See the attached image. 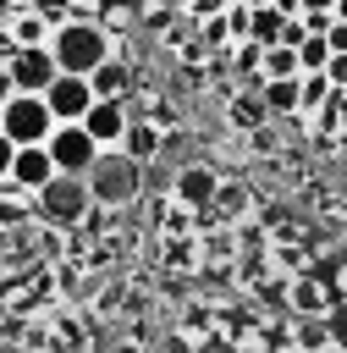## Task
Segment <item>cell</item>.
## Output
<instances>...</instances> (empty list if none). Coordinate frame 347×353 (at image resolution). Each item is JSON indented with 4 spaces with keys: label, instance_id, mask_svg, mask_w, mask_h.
<instances>
[{
    "label": "cell",
    "instance_id": "cell-1",
    "mask_svg": "<svg viewBox=\"0 0 347 353\" xmlns=\"http://www.w3.org/2000/svg\"><path fill=\"white\" fill-rule=\"evenodd\" d=\"M50 55H55L61 72H83V77H88L99 61L116 55V39L99 28V17H66V22H55V33H50Z\"/></svg>",
    "mask_w": 347,
    "mask_h": 353
},
{
    "label": "cell",
    "instance_id": "cell-2",
    "mask_svg": "<svg viewBox=\"0 0 347 353\" xmlns=\"http://www.w3.org/2000/svg\"><path fill=\"white\" fill-rule=\"evenodd\" d=\"M83 176H88L94 204L121 210V204H132V199H138V176H143V165H138L127 149H99V154H94V165H88Z\"/></svg>",
    "mask_w": 347,
    "mask_h": 353
},
{
    "label": "cell",
    "instance_id": "cell-3",
    "mask_svg": "<svg viewBox=\"0 0 347 353\" xmlns=\"http://www.w3.org/2000/svg\"><path fill=\"white\" fill-rule=\"evenodd\" d=\"M33 210H39V221H50V226H77V221H88V210H94L88 176H66V171H55V176L33 193Z\"/></svg>",
    "mask_w": 347,
    "mask_h": 353
},
{
    "label": "cell",
    "instance_id": "cell-4",
    "mask_svg": "<svg viewBox=\"0 0 347 353\" xmlns=\"http://www.w3.org/2000/svg\"><path fill=\"white\" fill-rule=\"evenodd\" d=\"M0 132H6L11 143H44V138L55 132V116H50L44 94H11V99L0 105Z\"/></svg>",
    "mask_w": 347,
    "mask_h": 353
},
{
    "label": "cell",
    "instance_id": "cell-5",
    "mask_svg": "<svg viewBox=\"0 0 347 353\" xmlns=\"http://www.w3.org/2000/svg\"><path fill=\"white\" fill-rule=\"evenodd\" d=\"M44 149H50L55 171H66V176H83V171L94 165V154H99V143L88 138L83 121H55V132L44 138Z\"/></svg>",
    "mask_w": 347,
    "mask_h": 353
},
{
    "label": "cell",
    "instance_id": "cell-6",
    "mask_svg": "<svg viewBox=\"0 0 347 353\" xmlns=\"http://www.w3.org/2000/svg\"><path fill=\"white\" fill-rule=\"evenodd\" d=\"M44 105L55 121H83V110L94 105V83L83 72H55L50 88H44Z\"/></svg>",
    "mask_w": 347,
    "mask_h": 353
},
{
    "label": "cell",
    "instance_id": "cell-7",
    "mask_svg": "<svg viewBox=\"0 0 347 353\" xmlns=\"http://www.w3.org/2000/svg\"><path fill=\"white\" fill-rule=\"evenodd\" d=\"M55 72H61V66H55L50 44H33V50H17V55H11V83H17V94H44Z\"/></svg>",
    "mask_w": 347,
    "mask_h": 353
},
{
    "label": "cell",
    "instance_id": "cell-8",
    "mask_svg": "<svg viewBox=\"0 0 347 353\" xmlns=\"http://www.w3.org/2000/svg\"><path fill=\"white\" fill-rule=\"evenodd\" d=\"M127 99H94L88 110H83V127H88V138L99 143V149H116L121 138H127Z\"/></svg>",
    "mask_w": 347,
    "mask_h": 353
},
{
    "label": "cell",
    "instance_id": "cell-9",
    "mask_svg": "<svg viewBox=\"0 0 347 353\" xmlns=\"http://www.w3.org/2000/svg\"><path fill=\"white\" fill-rule=\"evenodd\" d=\"M17 188H28V193H39L50 176H55V160H50V149L44 143H17V154H11V171H6Z\"/></svg>",
    "mask_w": 347,
    "mask_h": 353
},
{
    "label": "cell",
    "instance_id": "cell-10",
    "mask_svg": "<svg viewBox=\"0 0 347 353\" xmlns=\"http://www.w3.org/2000/svg\"><path fill=\"white\" fill-rule=\"evenodd\" d=\"M215 193H220V176H215L209 165H187V171H176V182H171V199L187 204V210H209Z\"/></svg>",
    "mask_w": 347,
    "mask_h": 353
},
{
    "label": "cell",
    "instance_id": "cell-11",
    "mask_svg": "<svg viewBox=\"0 0 347 353\" xmlns=\"http://www.w3.org/2000/svg\"><path fill=\"white\" fill-rule=\"evenodd\" d=\"M88 83H94V99H127V94H132V72L121 66V55L99 61V66L88 72Z\"/></svg>",
    "mask_w": 347,
    "mask_h": 353
},
{
    "label": "cell",
    "instance_id": "cell-12",
    "mask_svg": "<svg viewBox=\"0 0 347 353\" xmlns=\"http://www.w3.org/2000/svg\"><path fill=\"white\" fill-rule=\"evenodd\" d=\"M6 28H11V39H17L22 50L50 44V33H55V22H50L44 11H33V6H28V11H11V22H6Z\"/></svg>",
    "mask_w": 347,
    "mask_h": 353
},
{
    "label": "cell",
    "instance_id": "cell-13",
    "mask_svg": "<svg viewBox=\"0 0 347 353\" xmlns=\"http://www.w3.org/2000/svg\"><path fill=\"white\" fill-rule=\"evenodd\" d=\"M330 94H336V88H330V77H325V72H297V116H308V121H314V116L330 105Z\"/></svg>",
    "mask_w": 347,
    "mask_h": 353
},
{
    "label": "cell",
    "instance_id": "cell-14",
    "mask_svg": "<svg viewBox=\"0 0 347 353\" xmlns=\"http://www.w3.org/2000/svg\"><path fill=\"white\" fill-rule=\"evenodd\" d=\"M259 99L275 116H297V77H259Z\"/></svg>",
    "mask_w": 347,
    "mask_h": 353
},
{
    "label": "cell",
    "instance_id": "cell-15",
    "mask_svg": "<svg viewBox=\"0 0 347 353\" xmlns=\"http://www.w3.org/2000/svg\"><path fill=\"white\" fill-rule=\"evenodd\" d=\"M330 298H336V292H325L319 276H297V281H292V314H325Z\"/></svg>",
    "mask_w": 347,
    "mask_h": 353
},
{
    "label": "cell",
    "instance_id": "cell-16",
    "mask_svg": "<svg viewBox=\"0 0 347 353\" xmlns=\"http://www.w3.org/2000/svg\"><path fill=\"white\" fill-rule=\"evenodd\" d=\"M116 149H127L138 165H149V160L160 154V127H149V121H127V138H121Z\"/></svg>",
    "mask_w": 347,
    "mask_h": 353
},
{
    "label": "cell",
    "instance_id": "cell-17",
    "mask_svg": "<svg viewBox=\"0 0 347 353\" xmlns=\"http://www.w3.org/2000/svg\"><path fill=\"white\" fill-rule=\"evenodd\" d=\"M281 22H286V17H281L275 6H253V11H248V44H259V50H264V44H281Z\"/></svg>",
    "mask_w": 347,
    "mask_h": 353
},
{
    "label": "cell",
    "instance_id": "cell-18",
    "mask_svg": "<svg viewBox=\"0 0 347 353\" xmlns=\"http://www.w3.org/2000/svg\"><path fill=\"white\" fill-rule=\"evenodd\" d=\"M297 50L292 44H264L259 50V77H297Z\"/></svg>",
    "mask_w": 347,
    "mask_h": 353
},
{
    "label": "cell",
    "instance_id": "cell-19",
    "mask_svg": "<svg viewBox=\"0 0 347 353\" xmlns=\"http://www.w3.org/2000/svg\"><path fill=\"white\" fill-rule=\"evenodd\" d=\"M292 342H297L303 353L336 347V342H330V325H325V314H297V325H292Z\"/></svg>",
    "mask_w": 347,
    "mask_h": 353
},
{
    "label": "cell",
    "instance_id": "cell-20",
    "mask_svg": "<svg viewBox=\"0 0 347 353\" xmlns=\"http://www.w3.org/2000/svg\"><path fill=\"white\" fill-rule=\"evenodd\" d=\"M325 61H330V44H325V33H308V39L297 44V66H303V72H325Z\"/></svg>",
    "mask_w": 347,
    "mask_h": 353
},
{
    "label": "cell",
    "instance_id": "cell-21",
    "mask_svg": "<svg viewBox=\"0 0 347 353\" xmlns=\"http://www.w3.org/2000/svg\"><path fill=\"white\" fill-rule=\"evenodd\" d=\"M325 325H330V342H336V347H347V298H330Z\"/></svg>",
    "mask_w": 347,
    "mask_h": 353
},
{
    "label": "cell",
    "instance_id": "cell-22",
    "mask_svg": "<svg viewBox=\"0 0 347 353\" xmlns=\"http://www.w3.org/2000/svg\"><path fill=\"white\" fill-rule=\"evenodd\" d=\"M325 77H330V88H347V50H330V61H325Z\"/></svg>",
    "mask_w": 347,
    "mask_h": 353
},
{
    "label": "cell",
    "instance_id": "cell-23",
    "mask_svg": "<svg viewBox=\"0 0 347 353\" xmlns=\"http://www.w3.org/2000/svg\"><path fill=\"white\" fill-rule=\"evenodd\" d=\"M33 11H44L50 22H66V0H33Z\"/></svg>",
    "mask_w": 347,
    "mask_h": 353
},
{
    "label": "cell",
    "instance_id": "cell-24",
    "mask_svg": "<svg viewBox=\"0 0 347 353\" xmlns=\"http://www.w3.org/2000/svg\"><path fill=\"white\" fill-rule=\"evenodd\" d=\"M66 17H99V0H66Z\"/></svg>",
    "mask_w": 347,
    "mask_h": 353
},
{
    "label": "cell",
    "instance_id": "cell-25",
    "mask_svg": "<svg viewBox=\"0 0 347 353\" xmlns=\"http://www.w3.org/2000/svg\"><path fill=\"white\" fill-rule=\"evenodd\" d=\"M17 94V83H11V61H0V105Z\"/></svg>",
    "mask_w": 347,
    "mask_h": 353
},
{
    "label": "cell",
    "instance_id": "cell-26",
    "mask_svg": "<svg viewBox=\"0 0 347 353\" xmlns=\"http://www.w3.org/2000/svg\"><path fill=\"white\" fill-rule=\"evenodd\" d=\"M17 50H22V44H17V39H11V28H0V61H11V55H17Z\"/></svg>",
    "mask_w": 347,
    "mask_h": 353
},
{
    "label": "cell",
    "instance_id": "cell-27",
    "mask_svg": "<svg viewBox=\"0 0 347 353\" xmlns=\"http://www.w3.org/2000/svg\"><path fill=\"white\" fill-rule=\"evenodd\" d=\"M11 154H17V143H11V138H6V132H0V176H6V171H11Z\"/></svg>",
    "mask_w": 347,
    "mask_h": 353
},
{
    "label": "cell",
    "instance_id": "cell-28",
    "mask_svg": "<svg viewBox=\"0 0 347 353\" xmlns=\"http://www.w3.org/2000/svg\"><path fill=\"white\" fill-rule=\"evenodd\" d=\"M264 353H303L297 342H275V347H264Z\"/></svg>",
    "mask_w": 347,
    "mask_h": 353
},
{
    "label": "cell",
    "instance_id": "cell-29",
    "mask_svg": "<svg viewBox=\"0 0 347 353\" xmlns=\"http://www.w3.org/2000/svg\"><path fill=\"white\" fill-rule=\"evenodd\" d=\"M0 6H6V11H28L33 0H0Z\"/></svg>",
    "mask_w": 347,
    "mask_h": 353
},
{
    "label": "cell",
    "instance_id": "cell-30",
    "mask_svg": "<svg viewBox=\"0 0 347 353\" xmlns=\"http://www.w3.org/2000/svg\"><path fill=\"white\" fill-rule=\"evenodd\" d=\"M330 11H336V22H347V0H336V6H330Z\"/></svg>",
    "mask_w": 347,
    "mask_h": 353
},
{
    "label": "cell",
    "instance_id": "cell-31",
    "mask_svg": "<svg viewBox=\"0 0 347 353\" xmlns=\"http://www.w3.org/2000/svg\"><path fill=\"white\" fill-rule=\"evenodd\" d=\"M308 6H336V0H303V11H308Z\"/></svg>",
    "mask_w": 347,
    "mask_h": 353
},
{
    "label": "cell",
    "instance_id": "cell-32",
    "mask_svg": "<svg viewBox=\"0 0 347 353\" xmlns=\"http://www.w3.org/2000/svg\"><path fill=\"white\" fill-rule=\"evenodd\" d=\"M171 6H182V11H187V6H193V0H171Z\"/></svg>",
    "mask_w": 347,
    "mask_h": 353
},
{
    "label": "cell",
    "instance_id": "cell-33",
    "mask_svg": "<svg viewBox=\"0 0 347 353\" xmlns=\"http://www.w3.org/2000/svg\"><path fill=\"white\" fill-rule=\"evenodd\" d=\"M242 6H270V0H242Z\"/></svg>",
    "mask_w": 347,
    "mask_h": 353
},
{
    "label": "cell",
    "instance_id": "cell-34",
    "mask_svg": "<svg viewBox=\"0 0 347 353\" xmlns=\"http://www.w3.org/2000/svg\"><path fill=\"white\" fill-rule=\"evenodd\" d=\"M0 270H6V259H0Z\"/></svg>",
    "mask_w": 347,
    "mask_h": 353
},
{
    "label": "cell",
    "instance_id": "cell-35",
    "mask_svg": "<svg viewBox=\"0 0 347 353\" xmlns=\"http://www.w3.org/2000/svg\"><path fill=\"white\" fill-rule=\"evenodd\" d=\"M242 353H248V347H242Z\"/></svg>",
    "mask_w": 347,
    "mask_h": 353
}]
</instances>
